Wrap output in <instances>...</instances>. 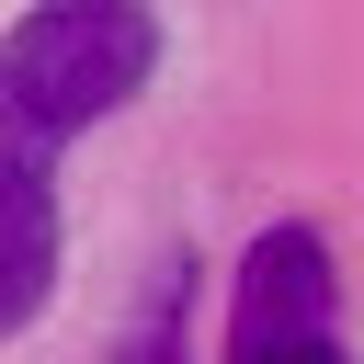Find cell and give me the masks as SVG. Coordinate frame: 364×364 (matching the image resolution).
<instances>
[{"instance_id":"6da1fadb","label":"cell","mask_w":364,"mask_h":364,"mask_svg":"<svg viewBox=\"0 0 364 364\" xmlns=\"http://www.w3.org/2000/svg\"><path fill=\"white\" fill-rule=\"evenodd\" d=\"M159 68L148 0H34L0 34V341L57 296V148L125 114Z\"/></svg>"},{"instance_id":"7a4b0ae2","label":"cell","mask_w":364,"mask_h":364,"mask_svg":"<svg viewBox=\"0 0 364 364\" xmlns=\"http://www.w3.org/2000/svg\"><path fill=\"white\" fill-rule=\"evenodd\" d=\"M341 284L318 228H262L239 262V307H228V364H341Z\"/></svg>"},{"instance_id":"3957f363","label":"cell","mask_w":364,"mask_h":364,"mask_svg":"<svg viewBox=\"0 0 364 364\" xmlns=\"http://www.w3.org/2000/svg\"><path fill=\"white\" fill-rule=\"evenodd\" d=\"M125 364H182V273L148 296V318H136V341H125Z\"/></svg>"}]
</instances>
